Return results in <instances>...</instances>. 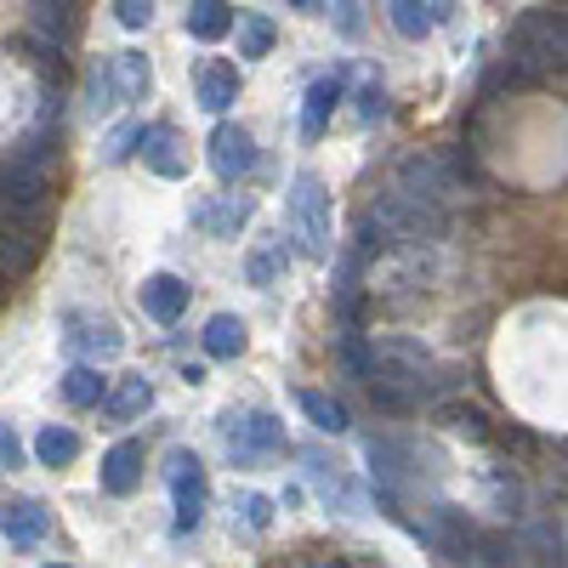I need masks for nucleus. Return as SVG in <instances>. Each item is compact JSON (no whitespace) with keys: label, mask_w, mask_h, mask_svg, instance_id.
I'll use <instances>...</instances> for the list:
<instances>
[{"label":"nucleus","mask_w":568,"mask_h":568,"mask_svg":"<svg viewBox=\"0 0 568 568\" xmlns=\"http://www.w3.org/2000/svg\"><path fill=\"white\" fill-rule=\"evenodd\" d=\"M34 460L52 466V471L74 466L80 460V433H69V426H45V433L34 438Z\"/></svg>","instance_id":"a878e982"},{"label":"nucleus","mask_w":568,"mask_h":568,"mask_svg":"<svg viewBox=\"0 0 568 568\" xmlns=\"http://www.w3.org/2000/svg\"><path fill=\"white\" fill-rule=\"evenodd\" d=\"M34 256H40V233H29V227L0 216V278H7V284L23 278L34 267Z\"/></svg>","instance_id":"f3484780"},{"label":"nucleus","mask_w":568,"mask_h":568,"mask_svg":"<svg viewBox=\"0 0 568 568\" xmlns=\"http://www.w3.org/2000/svg\"><path fill=\"white\" fill-rule=\"evenodd\" d=\"M387 12H393V29H398L404 40H426V34L438 29L426 0H387Z\"/></svg>","instance_id":"c85d7f7f"},{"label":"nucleus","mask_w":568,"mask_h":568,"mask_svg":"<svg viewBox=\"0 0 568 568\" xmlns=\"http://www.w3.org/2000/svg\"><path fill=\"white\" fill-rule=\"evenodd\" d=\"M296 404H302V415L318 426V433H329V438H336V433H347V426H353V420H347V409H342V398H329V393H318V387H307Z\"/></svg>","instance_id":"cd10ccee"},{"label":"nucleus","mask_w":568,"mask_h":568,"mask_svg":"<svg viewBox=\"0 0 568 568\" xmlns=\"http://www.w3.org/2000/svg\"><path fill=\"white\" fill-rule=\"evenodd\" d=\"M0 291H7V278H0Z\"/></svg>","instance_id":"ea45409f"},{"label":"nucleus","mask_w":568,"mask_h":568,"mask_svg":"<svg viewBox=\"0 0 568 568\" xmlns=\"http://www.w3.org/2000/svg\"><path fill=\"white\" fill-rule=\"evenodd\" d=\"M284 273H291V245H284V240H262V245L245 256V278L256 284V291H273V284H284Z\"/></svg>","instance_id":"6ab92c4d"},{"label":"nucleus","mask_w":568,"mask_h":568,"mask_svg":"<svg viewBox=\"0 0 568 568\" xmlns=\"http://www.w3.org/2000/svg\"><path fill=\"white\" fill-rule=\"evenodd\" d=\"M120 109V80H114V63H91L85 74V114L91 120H103Z\"/></svg>","instance_id":"393cba45"},{"label":"nucleus","mask_w":568,"mask_h":568,"mask_svg":"<svg viewBox=\"0 0 568 568\" xmlns=\"http://www.w3.org/2000/svg\"><path fill=\"white\" fill-rule=\"evenodd\" d=\"M103 369L98 364H74L69 375H63V404H74V409H98L103 404Z\"/></svg>","instance_id":"bb28decb"},{"label":"nucleus","mask_w":568,"mask_h":568,"mask_svg":"<svg viewBox=\"0 0 568 568\" xmlns=\"http://www.w3.org/2000/svg\"><path fill=\"white\" fill-rule=\"evenodd\" d=\"M233 29H240V63H262L273 52V40H278L273 18H262V12H240Z\"/></svg>","instance_id":"b1692460"},{"label":"nucleus","mask_w":568,"mask_h":568,"mask_svg":"<svg viewBox=\"0 0 568 568\" xmlns=\"http://www.w3.org/2000/svg\"><path fill=\"white\" fill-rule=\"evenodd\" d=\"M29 7H34V29H40L45 40H58V45L74 40V29H80V0H29Z\"/></svg>","instance_id":"5701e85b"},{"label":"nucleus","mask_w":568,"mask_h":568,"mask_svg":"<svg viewBox=\"0 0 568 568\" xmlns=\"http://www.w3.org/2000/svg\"><path fill=\"white\" fill-rule=\"evenodd\" d=\"M382 114H387V91L375 85V80H369V85H358V120H369V125H375Z\"/></svg>","instance_id":"f704fd0d"},{"label":"nucleus","mask_w":568,"mask_h":568,"mask_svg":"<svg viewBox=\"0 0 568 568\" xmlns=\"http://www.w3.org/2000/svg\"><path fill=\"white\" fill-rule=\"evenodd\" d=\"M200 222H205V227H211V233H216V240H233V233H240V227H245V222H251V200H240V194H227V205H222V211H216V216H211V211H205V216H200Z\"/></svg>","instance_id":"c756f323"},{"label":"nucleus","mask_w":568,"mask_h":568,"mask_svg":"<svg viewBox=\"0 0 568 568\" xmlns=\"http://www.w3.org/2000/svg\"><path fill=\"white\" fill-rule=\"evenodd\" d=\"M45 529H52V511H45V500L18 495V500L0 506V535H7L12 546H40Z\"/></svg>","instance_id":"4468645a"},{"label":"nucleus","mask_w":568,"mask_h":568,"mask_svg":"<svg viewBox=\"0 0 568 568\" xmlns=\"http://www.w3.org/2000/svg\"><path fill=\"white\" fill-rule=\"evenodd\" d=\"M114 80H120V103H149L154 91V69H149V52H114Z\"/></svg>","instance_id":"412c9836"},{"label":"nucleus","mask_w":568,"mask_h":568,"mask_svg":"<svg viewBox=\"0 0 568 568\" xmlns=\"http://www.w3.org/2000/svg\"><path fill=\"white\" fill-rule=\"evenodd\" d=\"M142 466H149V449H142L136 438H125V444H114L109 455H103V466H98V484H103V495H136V484H142Z\"/></svg>","instance_id":"ddd939ff"},{"label":"nucleus","mask_w":568,"mask_h":568,"mask_svg":"<svg viewBox=\"0 0 568 568\" xmlns=\"http://www.w3.org/2000/svg\"><path fill=\"white\" fill-rule=\"evenodd\" d=\"M0 216L45 240V216H52V171H40V165H29L18 154L0 160Z\"/></svg>","instance_id":"f03ea898"},{"label":"nucleus","mask_w":568,"mask_h":568,"mask_svg":"<svg viewBox=\"0 0 568 568\" xmlns=\"http://www.w3.org/2000/svg\"><path fill=\"white\" fill-rule=\"evenodd\" d=\"M103 426H125L136 420L142 409H154V387H149V375H120V382L103 393Z\"/></svg>","instance_id":"2eb2a0df"},{"label":"nucleus","mask_w":568,"mask_h":568,"mask_svg":"<svg viewBox=\"0 0 568 568\" xmlns=\"http://www.w3.org/2000/svg\"><path fill=\"white\" fill-rule=\"evenodd\" d=\"M165 484H171V500H176V535L200 529V524H205V500H211L205 460L187 455V449H171V455H165Z\"/></svg>","instance_id":"39448f33"},{"label":"nucleus","mask_w":568,"mask_h":568,"mask_svg":"<svg viewBox=\"0 0 568 568\" xmlns=\"http://www.w3.org/2000/svg\"><path fill=\"white\" fill-rule=\"evenodd\" d=\"M398 187H404V194H415V200L449 205L460 182L449 176V165H444L438 154H404V160H398Z\"/></svg>","instance_id":"0eeeda50"},{"label":"nucleus","mask_w":568,"mask_h":568,"mask_svg":"<svg viewBox=\"0 0 568 568\" xmlns=\"http://www.w3.org/2000/svg\"><path fill=\"white\" fill-rule=\"evenodd\" d=\"M233 18H240V12H233L227 0H194V7H187V18H182V29L211 45V40L233 34Z\"/></svg>","instance_id":"4be33fe9"},{"label":"nucleus","mask_w":568,"mask_h":568,"mask_svg":"<svg viewBox=\"0 0 568 568\" xmlns=\"http://www.w3.org/2000/svg\"><path fill=\"white\" fill-rule=\"evenodd\" d=\"M426 7H433V23H449L455 18V0H426Z\"/></svg>","instance_id":"4c0bfd02"},{"label":"nucleus","mask_w":568,"mask_h":568,"mask_svg":"<svg viewBox=\"0 0 568 568\" xmlns=\"http://www.w3.org/2000/svg\"><path fill=\"white\" fill-rule=\"evenodd\" d=\"M0 466H23V444H18V433H12V426L7 420H0Z\"/></svg>","instance_id":"e433bc0d"},{"label":"nucleus","mask_w":568,"mask_h":568,"mask_svg":"<svg viewBox=\"0 0 568 568\" xmlns=\"http://www.w3.org/2000/svg\"><path fill=\"white\" fill-rule=\"evenodd\" d=\"M506 63L517 74H540V69H568V12L529 7L506 34Z\"/></svg>","instance_id":"f257e3e1"},{"label":"nucleus","mask_w":568,"mask_h":568,"mask_svg":"<svg viewBox=\"0 0 568 568\" xmlns=\"http://www.w3.org/2000/svg\"><path fill=\"white\" fill-rule=\"evenodd\" d=\"M433 420L444 426V433L466 438V444H495V415L478 398H438L433 404Z\"/></svg>","instance_id":"9d476101"},{"label":"nucleus","mask_w":568,"mask_h":568,"mask_svg":"<svg viewBox=\"0 0 568 568\" xmlns=\"http://www.w3.org/2000/svg\"><path fill=\"white\" fill-rule=\"evenodd\" d=\"M194 103L205 114H227L233 103H240V69H233L227 58H205L194 69Z\"/></svg>","instance_id":"9b49d317"},{"label":"nucleus","mask_w":568,"mask_h":568,"mask_svg":"<svg viewBox=\"0 0 568 568\" xmlns=\"http://www.w3.org/2000/svg\"><path fill=\"white\" fill-rule=\"evenodd\" d=\"M114 18H120L125 29H149V18H154V0H114Z\"/></svg>","instance_id":"72a5a7b5"},{"label":"nucleus","mask_w":568,"mask_h":568,"mask_svg":"<svg viewBox=\"0 0 568 568\" xmlns=\"http://www.w3.org/2000/svg\"><path fill=\"white\" fill-rule=\"evenodd\" d=\"M284 216H291V240L307 262H329V187L313 176V171H296L291 182V205H284Z\"/></svg>","instance_id":"7ed1b4c3"},{"label":"nucleus","mask_w":568,"mask_h":568,"mask_svg":"<svg viewBox=\"0 0 568 568\" xmlns=\"http://www.w3.org/2000/svg\"><path fill=\"white\" fill-rule=\"evenodd\" d=\"M342 98H347V69H329L324 80L307 85V98H302V142H318V136L329 131Z\"/></svg>","instance_id":"1a4fd4ad"},{"label":"nucleus","mask_w":568,"mask_h":568,"mask_svg":"<svg viewBox=\"0 0 568 568\" xmlns=\"http://www.w3.org/2000/svg\"><path fill=\"white\" fill-rule=\"evenodd\" d=\"M136 149H142V160H149V171L154 176H165V182H182L187 176V154H182V131L176 125H142V142H136Z\"/></svg>","instance_id":"f8f14e48"},{"label":"nucleus","mask_w":568,"mask_h":568,"mask_svg":"<svg viewBox=\"0 0 568 568\" xmlns=\"http://www.w3.org/2000/svg\"><path fill=\"white\" fill-rule=\"evenodd\" d=\"M63 347L91 358V364H103V358H120L125 353V336H120V324L103 318V313H63Z\"/></svg>","instance_id":"423d86ee"},{"label":"nucleus","mask_w":568,"mask_h":568,"mask_svg":"<svg viewBox=\"0 0 568 568\" xmlns=\"http://www.w3.org/2000/svg\"><path fill=\"white\" fill-rule=\"evenodd\" d=\"M222 438H227V455L240 466H262V460H278L284 449V426L267 415V409H227L222 415Z\"/></svg>","instance_id":"20e7f679"},{"label":"nucleus","mask_w":568,"mask_h":568,"mask_svg":"<svg viewBox=\"0 0 568 568\" xmlns=\"http://www.w3.org/2000/svg\"><path fill=\"white\" fill-rule=\"evenodd\" d=\"M136 142H142V125H120V131L103 142V160H109V165L131 160V154H136Z\"/></svg>","instance_id":"2f4dec72"},{"label":"nucleus","mask_w":568,"mask_h":568,"mask_svg":"<svg viewBox=\"0 0 568 568\" xmlns=\"http://www.w3.org/2000/svg\"><path fill=\"white\" fill-rule=\"evenodd\" d=\"M466 562H517V540L511 535H471Z\"/></svg>","instance_id":"7c9ffc66"},{"label":"nucleus","mask_w":568,"mask_h":568,"mask_svg":"<svg viewBox=\"0 0 568 568\" xmlns=\"http://www.w3.org/2000/svg\"><path fill=\"white\" fill-rule=\"evenodd\" d=\"M251 165H256V136H251L245 125L222 120V125L211 131V171H216V182H227V187H233Z\"/></svg>","instance_id":"6e6552de"},{"label":"nucleus","mask_w":568,"mask_h":568,"mask_svg":"<svg viewBox=\"0 0 568 568\" xmlns=\"http://www.w3.org/2000/svg\"><path fill=\"white\" fill-rule=\"evenodd\" d=\"M136 302H142V313H149L154 324H176L187 313V284L176 273H149V284L136 291Z\"/></svg>","instance_id":"dca6fc26"},{"label":"nucleus","mask_w":568,"mask_h":568,"mask_svg":"<svg viewBox=\"0 0 568 568\" xmlns=\"http://www.w3.org/2000/svg\"><path fill=\"white\" fill-rule=\"evenodd\" d=\"M313 7H324V0H291V12H313Z\"/></svg>","instance_id":"58836bf2"},{"label":"nucleus","mask_w":568,"mask_h":568,"mask_svg":"<svg viewBox=\"0 0 568 568\" xmlns=\"http://www.w3.org/2000/svg\"><path fill=\"white\" fill-rule=\"evenodd\" d=\"M329 7H336V34L353 40L358 34V0H329Z\"/></svg>","instance_id":"c9c22d12"},{"label":"nucleus","mask_w":568,"mask_h":568,"mask_svg":"<svg viewBox=\"0 0 568 568\" xmlns=\"http://www.w3.org/2000/svg\"><path fill=\"white\" fill-rule=\"evenodd\" d=\"M200 342H205V358H240L251 347V324L240 313H216L205 329H200Z\"/></svg>","instance_id":"a211bd4d"},{"label":"nucleus","mask_w":568,"mask_h":568,"mask_svg":"<svg viewBox=\"0 0 568 568\" xmlns=\"http://www.w3.org/2000/svg\"><path fill=\"white\" fill-rule=\"evenodd\" d=\"M240 517H245V529H273V500L267 495H240Z\"/></svg>","instance_id":"473e14b6"},{"label":"nucleus","mask_w":568,"mask_h":568,"mask_svg":"<svg viewBox=\"0 0 568 568\" xmlns=\"http://www.w3.org/2000/svg\"><path fill=\"white\" fill-rule=\"evenodd\" d=\"M18 52H23V58H29V69L45 80V91H52V85L63 91L69 63H63V45H58V40H45V34H23V40H18Z\"/></svg>","instance_id":"aec40b11"}]
</instances>
